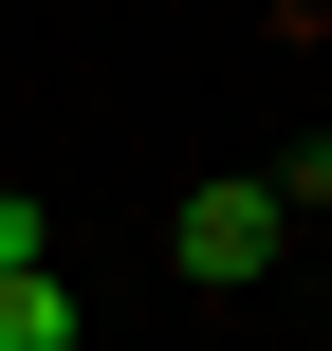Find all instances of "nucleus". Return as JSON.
Returning a JSON list of instances; mask_svg holds the SVG:
<instances>
[{
  "label": "nucleus",
  "mask_w": 332,
  "mask_h": 351,
  "mask_svg": "<svg viewBox=\"0 0 332 351\" xmlns=\"http://www.w3.org/2000/svg\"><path fill=\"white\" fill-rule=\"evenodd\" d=\"M0 351H74V278H55V259L0 278Z\"/></svg>",
  "instance_id": "obj_2"
},
{
  "label": "nucleus",
  "mask_w": 332,
  "mask_h": 351,
  "mask_svg": "<svg viewBox=\"0 0 332 351\" xmlns=\"http://www.w3.org/2000/svg\"><path fill=\"white\" fill-rule=\"evenodd\" d=\"M55 241H37V185H0V278H37Z\"/></svg>",
  "instance_id": "obj_3"
},
{
  "label": "nucleus",
  "mask_w": 332,
  "mask_h": 351,
  "mask_svg": "<svg viewBox=\"0 0 332 351\" xmlns=\"http://www.w3.org/2000/svg\"><path fill=\"white\" fill-rule=\"evenodd\" d=\"M166 259H185L203 296H240V278L277 259V185H185V222H166Z\"/></svg>",
  "instance_id": "obj_1"
}]
</instances>
